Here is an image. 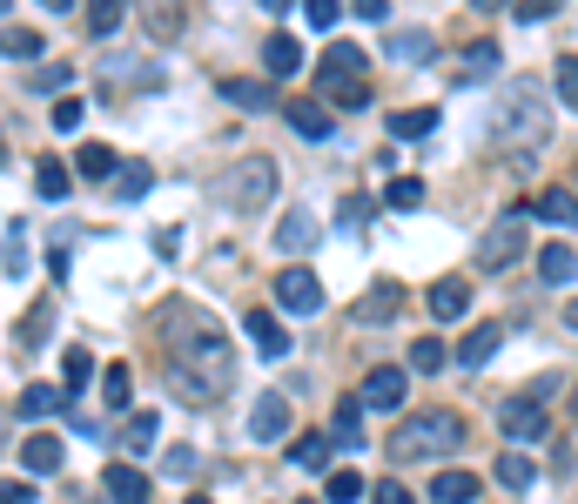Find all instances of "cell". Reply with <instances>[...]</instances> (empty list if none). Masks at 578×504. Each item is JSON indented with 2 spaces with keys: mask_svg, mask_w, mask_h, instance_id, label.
I'll list each match as a JSON object with an SVG mask.
<instances>
[{
  "mask_svg": "<svg viewBox=\"0 0 578 504\" xmlns=\"http://www.w3.org/2000/svg\"><path fill=\"white\" fill-rule=\"evenodd\" d=\"M565 323H571V330H578V296H571V303H565Z\"/></svg>",
  "mask_w": 578,
  "mask_h": 504,
  "instance_id": "obj_59",
  "label": "cell"
},
{
  "mask_svg": "<svg viewBox=\"0 0 578 504\" xmlns=\"http://www.w3.org/2000/svg\"><path fill=\"white\" fill-rule=\"evenodd\" d=\"M357 497H370L364 471H323V504H357Z\"/></svg>",
  "mask_w": 578,
  "mask_h": 504,
  "instance_id": "obj_30",
  "label": "cell"
},
{
  "mask_svg": "<svg viewBox=\"0 0 578 504\" xmlns=\"http://www.w3.org/2000/svg\"><path fill=\"white\" fill-rule=\"evenodd\" d=\"M196 471H202L196 451H169V478H196Z\"/></svg>",
  "mask_w": 578,
  "mask_h": 504,
  "instance_id": "obj_51",
  "label": "cell"
},
{
  "mask_svg": "<svg viewBox=\"0 0 578 504\" xmlns=\"http://www.w3.org/2000/svg\"><path fill=\"white\" fill-rule=\"evenodd\" d=\"M14 410L34 423V417H61L67 410V391H61V383H27V391L14 397Z\"/></svg>",
  "mask_w": 578,
  "mask_h": 504,
  "instance_id": "obj_17",
  "label": "cell"
},
{
  "mask_svg": "<svg viewBox=\"0 0 578 504\" xmlns=\"http://www.w3.org/2000/svg\"><path fill=\"white\" fill-rule=\"evenodd\" d=\"M330 451H336V444H330L323 431H303V438L290 444V464H296V471H330Z\"/></svg>",
  "mask_w": 578,
  "mask_h": 504,
  "instance_id": "obj_24",
  "label": "cell"
},
{
  "mask_svg": "<svg viewBox=\"0 0 578 504\" xmlns=\"http://www.w3.org/2000/svg\"><path fill=\"white\" fill-rule=\"evenodd\" d=\"M538 276H545L552 290H565V283L578 276V256H571L565 243H545V249H538Z\"/></svg>",
  "mask_w": 578,
  "mask_h": 504,
  "instance_id": "obj_26",
  "label": "cell"
},
{
  "mask_svg": "<svg viewBox=\"0 0 578 504\" xmlns=\"http://www.w3.org/2000/svg\"><path fill=\"white\" fill-rule=\"evenodd\" d=\"M478 471H438L431 478V504H478Z\"/></svg>",
  "mask_w": 578,
  "mask_h": 504,
  "instance_id": "obj_21",
  "label": "cell"
},
{
  "mask_svg": "<svg viewBox=\"0 0 578 504\" xmlns=\"http://www.w3.org/2000/svg\"><path fill=\"white\" fill-rule=\"evenodd\" d=\"M276 309H283V317H317V309H323V283L303 262H290L276 276Z\"/></svg>",
  "mask_w": 578,
  "mask_h": 504,
  "instance_id": "obj_6",
  "label": "cell"
},
{
  "mask_svg": "<svg viewBox=\"0 0 578 504\" xmlns=\"http://www.w3.org/2000/svg\"><path fill=\"white\" fill-rule=\"evenodd\" d=\"M67 188H74V169L54 162V155H41V162H34V196H41V202H67Z\"/></svg>",
  "mask_w": 578,
  "mask_h": 504,
  "instance_id": "obj_20",
  "label": "cell"
},
{
  "mask_svg": "<svg viewBox=\"0 0 578 504\" xmlns=\"http://www.w3.org/2000/svg\"><path fill=\"white\" fill-rule=\"evenodd\" d=\"M0 262H8V276H21V269H27V229H8V249H0Z\"/></svg>",
  "mask_w": 578,
  "mask_h": 504,
  "instance_id": "obj_48",
  "label": "cell"
},
{
  "mask_svg": "<svg viewBox=\"0 0 578 504\" xmlns=\"http://www.w3.org/2000/svg\"><path fill=\"white\" fill-rule=\"evenodd\" d=\"M471 8H478V14H505V8H512V0H471Z\"/></svg>",
  "mask_w": 578,
  "mask_h": 504,
  "instance_id": "obj_56",
  "label": "cell"
},
{
  "mask_svg": "<svg viewBox=\"0 0 578 504\" xmlns=\"http://www.w3.org/2000/svg\"><path fill=\"white\" fill-rule=\"evenodd\" d=\"M497 343H505V323H478V330H465V343H457V364H465V370H484V364L497 357Z\"/></svg>",
  "mask_w": 578,
  "mask_h": 504,
  "instance_id": "obj_15",
  "label": "cell"
},
{
  "mask_svg": "<svg viewBox=\"0 0 578 504\" xmlns=\"http://www.w3.org/2000/svg\"><path fill=\"white\" fill-rule=\"evenodd\" d=\"M558 0H518V21H552Z\"/></svg>",
  "mask_w": 578,
  "mask_h": 504,
  "instance_id": "obj_54",
  "label": "cell"
},
{
  "mask_svg": "<svg viewBox=\"0 0 578 504\" xmlns=\"http://www.w3.org/2000/svg\"><path fill=\"white\" fill-rule=\"evenodd\" d=\"M404 296H410V290H404V283H391V276H383V283H370V296H357V303H351V323H357V330L391 323L397 309H404Z\"/></svg>",
  "mask_w": 578,
  "mask_h": 504,
  "instance_id": "obj_8",
  "label": "cell"
},
{
  "mask_svg": "<svg viewBox=\"0 0 578 504\" xmlns=\"http://www.w3.org/2000/svg\"><path fill=\"white\" fill-rule=\"evenodd\" d=\"M114 169H122V162H114V148H101V142H88L82 155H74V175H82V182H108Z\"/></svg>",
  "mask_w": 578,
  "mask_h": 504,
  "instance_id": "obj_31",
  "label": "cell"
},
{
  "mask_svg": "<svg viewBox=\"0 0 578 504\" xmlns=\"http://www.w3.org/2000/svg\"><path fill=\"white\" fill-rule=\"evenodd\" d=\"M101 391H108V397H101L108 410H128V404H135V377L114 364V370H101Z\"/></svg>",
  "mask_w": 578,
  "mask_h": 504,
  "instance_id": "obj_39",
  "label": "cell"
},
{
  "mask_svg": "<svg viewBox=\"0 0 578 504\" xmlns=\"http://www.w3.org/2000/svg\"><path fill=\"white\" fill-rule=\"evenodd\" d=\"M222 196L236 202V209H262L269 196H276V162H269V155H249V162H243L236 175H229Z\"/></svg>",
  "mask_w": 578,
  "mask_h": 504,
  "instance_id": "obj_5",
  "label": "cell"
},
{
  "mask_svg": "<svg viewBox=\"0 0 578 504\" xmlns=\"http://www.w3.org/2000/svg\"><path fill=\"white\" fill-rule=\"evenodd\" d=\"M41 8H48V14H67V8H74V0H41Z\"/></svg>",
  "mask_w": 578,
  "mask_h": 504,
  "instance_id": "obj_58",
  "label": "cell"
},
{
  "mask_svg": "<svg viewBox=\"0 0 578 504\" xmlns=\"http://www.w3.org/2000/svg\"><path fill=\"white\" fill-rule=\"evenodd\" d=\"M497 484H505V491H531L538 484V464L525 451H505V457H497Z\"/></svg>",
  "mask_w": 578,
  "mask_h": 504,
  "instance_id": "obj_32",
  "label": "cell"
},
{
  "mask_svg": "<svg viewBox=\"0 0 578 504\" xmlns=\"http://www.w3.org/2000/svg\"><path fill=\"white\" fill-rule=\"evenodd\" d=\"M182 504H209V497H196V491H188V497H182Z\"/></svg>",
  "mask_w": 578,
  "mask_h": 504,
  "instance_id": "obj_60",
  "label": "cell"
},
{
  "mask_svg": "<svg viewBox=\"0 0 578 504\" xmlns=\"http://www.w3.org/2000/svg\"><path fill=\"white\" fill-rule=\"evenodd\" d=\"M444 364H451V357H444L438 336H417V343H410V370H417V377H438Z\"/></svg>",
  "mask_w": 578,
  "mask_h": 504,
  "instance_id": "obj_40",
  "label": "cell"
},
{
  "mask_svg": "<svg viewBox=\"0 0 578 504\" xmlns=\"http://www.w3.org/2000/svg\"><path fill=\"white\" fill-rule=\"evenodd\" d=\"M162 438V423H156V410H135L128 423H122V444L128 451H148V444H156Z\"/></svg>",
  "mask_w": 578,
  "mask_h": 504,
  "instance_id": "obj_41",
  "label": "cell"
},
{
  "mask_svg": "<svg viewBox=\"0 0 578 504\" xmlns=\"http://www.w3.org/2000/svg\"><path fill=\"white\" fill-rule=\"evenodd\" d=\"M249 343H256V357H283L290 351V336H283V323L269 317V309H249Z\"/></svg>",
  "mask_w": 578,
  "mask_h": 504,
  "instance_id": "obj_22",
  "label": "cell"
},
{
  "mask_svg": "<svg viewBox=\"0 0 578 504\" xmlns=\"http://www.w3.org/2000/svg\"><path fill=\"white\" fill-rule=\"evenodd\" d=\"M370 209H377L370 196H343V202H336V222H343V229H364V222H370Z\"/></svg>",
  "mask_w": 578,
  "mask_h": 504,
  "instance_id": "obj_47",
  "label": "cell"
},
{
  "mask_svg": "<svg viewBox=\"0 0 578 504\" xmlns=\"http://www.w3.org/2000/svg\"><path fill=\"white\" fill-rule=\"evenodd\" d=\"M391 54H397V61H431V54H438V41H431L423 27H410V34L397 27V34H391Z\"/></svg>",
  "mask_w": 578,
  "mask_h": 504,
  "instance_id": "obj_38",
  "label": "cell"
},
{
  "mask_svg": "<svg viewBox=\"0 0 578 504\" xmlns=\"http://www.w3.org/2000/svg\"><path fill=\"white\" fill-rule=\"evenodd\" d=\"M370 497H377V504H417V497H410V491H404L397 478H383V484H370Z\"/></svg>",
  "mask_w": 578,
  "mask_h": 504,
  "instance_id": "obj_50",
  "label": "cell"
},
{
  "mask_svg": "<svg viewBox=\"0 0 578 504\" xmlns=\"http://www.w3.org/2000/svg\"><path fill=\"white\" fill-rule=\"evenodd\" d=\"M54 128H82V101H74V95L54 101Z\"/></svg>",
  "mask_w": 578,
  "mask_h": 504,
  "instance_id": "obj_52",
  "label": "cell"
},
{
  "mask_svg": "<svg viewBox=\"0 0 578 504\" xmlns=\"http://www.w3.org/2000/svg\"><path fill=\"white\" fill-rule=\"evenodd\" d=\"M303 14H310V21H303V27H317V34H330V27H336V14H343V0H303Z\"/></svg>",
  "mask_w": 578,
  "mask_h": 504,
  "instance_id": "obj_46",
  "label": "cell"
},
{
  "mask_svg": "<svg viewBox=\"0 0 578 504\" xmlns=\"http://www.w3.org/2000/svg\"><path fill=\"white\" fill-rule=\"evenodd\" d=\"M497 423H505V438H518V444H538L552 431V417H545L538 397H505V404H497Z\"/></svg>",
  "mask_w": 578,
  "mask_h": 504,
  "instance_id": "obj_7",
  "label": "cell"
},
{
  "mask_svg": "<svg viewBox=\"0 0 578 504\" xmlns=\"http://www.w3.org/2000/svg\"><path fill=\"white\" fill-rule=\"evenodd\" d=\"M0 14H8V0H0Z\"/></svg>",
  "mask_w": 578,
  "mask_h": 504,
  "instance_id": "obj_62",
  "label": "cell"
},
{
  "mask_svg": "<svg viewBox=\"0 0 578 504\" xmlns=\"http://www.w3.org/2000/svg\"><path fill=\"white\" fill-rule=\"evenodd\" d=\"M222 95L236 108H269L276 95H269V82H243V74H222Z\"/></svg>",
  "mask_w": 578,
  "mask_h": 504,
  "instance_id": "obj_36",
  "label": "cell"
},
{
  "mask_svg": "<svg viewBox=\"0 0 578 504\" xmlns=\"http://www.w3.org/2000/svg\"><path fill=\"white\" fill-rule=\"evenodd\" d=\"M370 410H397L404 397H410V370H397V364H377L370 377H364V391H357Z\"/></svg>",
  "mask_w": 578,
  "mask_h": 504,
  "instance_id": "obj_10",
  "label": "cell"
},
{
  "mask_svg": "<svg viewBox=\"0 0 578 504\" xmlns=\"http://www.w3.org/2000/svg\"><path fill=\"white\" fill-rule=\"evenodd\" d=\"M471 296H478V290H471L465 276H444V283H431V317H438V323H457V317L471 309Z\"/></svg>",
  "mask_w": 578,
  "mask_h": 504,
  "instance_id": "obj_16",
  "label": "cell"
},
{
  "mask_svg": "<svg viewBox=\"0 0 578 504\" xmlns=\"http://www.w3.org/2000/svg\"><path fill=\"white\" fill-rule=\"evenodd\" d=\"M262 67L269 74H296L303 67V41H296V34H269V41H262Z\"/></svg>",
  "mask_w": 578,
  "mask_h": 504,
  "instance_id": "obj_25",
  "label": "cell"
},
{
  "mask_svg": "<svg viewBox=\"0 0 578 504\" xmlns=\"http://www.w3.org/2000/svg\"><path fill=\"white\" fill-rule=\"evenodd\" d=\"M303 504H323V497H303Z\"/></svg>",
  "mask_w": 578,
  "mask_h": 504,
  "instance_id": "obj_61",
  "label": "cell"
},
{
  "mask_svg": "<svg viewBox=\"0 0 578 504\" xmlns=\"http://www.w3.org/2000/svg\"><path fill=\"white\" fill-rule=\"evenodd\" d=\"M283 114H290V128H296L303 142H330V108H323V101H303V95H296Z\"/></svg>",
  "mask_w": 578,
  "mask_h": 504,
  "instance_id": "obj_19",
  "label": "cell"
},
{
  "mask_svg": "<svg viewBox=\"0 0 578 504\" xmlns=\"http://www.w3.org/2000/svg\"><path fill=\"white\" fill-rule=\"evenodd\" d=\"M497 142H512V135H525V142H538L545 135V108H538V95L531 88H512L505 101H497Z\"/></svg>",
  "mask_w": 578,
  "mask_h": 504,
  "instance_id": "obj_4",
  "label": "cell"
},
{
  "mask_svg": "<svg viewBox=\"0 0 578 504\" xmlns=\"http://www.w3.org/2000/svg\"><path fill=\"white\" fill-rule=\"evenodd\" d=\"M525 222H531V202H518V209H505V216H497L491 229H484V236H478V269H484V276H497V269H512L518 256H525Z\"/></svg>",
  "mask_w": 578,
  "mask_h": 504,
  "instance_id": "obj_3",
  "label": "cell"
},
{
  "mask_svg": "<svg viewBox=\"0 0 578 504\" xmlns=\"http://www.w3.org/2000/svg\"><path fill=\"white\" fill-rule=\"evenodd\" d=\"M383 8H391V0H357V14H364V21H383Z\"/></svg>",
  "mask_w": 578,
  "mask_h": 504,
  "instance_id": "obj_55",
  "label": "cell"
},
{
  "mask_svg": "<svg viewBox=\"0 0 578 504\" xmlns=\"http://www.w3.org/2000/svg\"><path fill=\"white\" fill-rule=\"evenodd\" d=\"M552 88H558V101L578 114V54H558V67H552Z\"/></svg>",
  "mask_w": 578,
  "mask_h": 504,
  "instance_id": "obj_43",
  "label": "cell"
},
{
  "mask_svg": "<svg viewBox=\"0 0 578 504\" xmlns=\"http://www.w3.org/2000/svg\"><path fill=\"white\" fill-rule=\"evenodd\" d=\"M497 67H505V54H497V41H471V48H465V74H457V82H491Z\"/></svg>",
  "mask_w": 578,
  "mask_h": 504,
  "instance_id": "obj_27",
  "label": "cell"
},
{
  "mask_svg": "<svg viewBox=\"0 0 578 504\" xmlns=\"http://www.w3.org/2000/svg\"><path fill=\"white\" fill-rule=\"evenodd\" d=\"M67 74H74V67L48 61V67H34V74H27V88H34V95H61V88H67Z\"/></svg>",
  "mask_w": 578,
  "mask_h": 504,
  "instance_id": "obj_45",
  "label": "cell"
},
{
  "mask_svg": "<svg viewBox=\"0 0 578 504\" xmlns=\"http://www.w3.org/2000/svg\"><path fill=\"white\" fill-rule=\"evenodd\" d=\"M317 243H323V229H317L310 209H290V216L276 222V249H283V256H310Z\"/></svg>",
  "mask_w": 578,
  "mask_h": 504,
  "instance_id": "obj_14",
  "label": "cell"
},
{
  "mask_svg": "<svg viewBox=\"0 0 578 504\" xmlns=\"http://www.w3.org/2000/svg\"><path fill=\"white\" fill-rule=\"evenodd\" d=\"M364 67H370V54H364L357 41H330L323 61H317V88H323V82H364Z\"/></svg>",
  "mask_w": 578,
  "mask_h": 504,
  "instance_id": "obj_12",
  "label": "cell"
},
{
  "mask_svg": "<svg viewBox=\"0 0 578 504\" xmlns=\"http://www.w3.org/2000/svg\"><path fill=\"white\" fill-rule=\"evenodd\" d=\"M48 323H54V303H41V309H27V317H21V336H27V351H34V336H48Z\"/></svg>",
  "mask_w": 578,
  "mask_h": 504,
  "instance_id": "obj_49",
  "label": "cell"
},
{
  "mask_svg": "<svg viewBox=\"0 0 578 504\" xmlns=\"http://www.w3.org/2000/svg\"><path fill=\"white\" fill-rule=\"evenodd\" d=\"M262 14H290V0H262Z\"/></svg>",
  "mask_w": 578,
  "mask_h": 504,
  "instance_id": "obj_57",
  "label": "cell"
},
{
  "mask_svg": "<svg viewBox=\"0 0 578 504\" xmlns=\"http://www.w3.org/2000/svg\"><path fill=\"white\" fill-rule=\"evenodd\" d=\"M431 128H438V108H397V114H391V135H397V142H423Z\"/></svg>",
  "mask_w": 578,
  "mask_h": 504,
  "instance_id": "obj_29",
  "label": "cell"
},
{
  "mask_svg": "<svg viewBox=\"0 0 578 504\" xmlns=\"http://www.w3.org/2000/svg\"><path fill=\"white\" fill-rule=\"evenodd\" d=\"M14 457H21V471H27V478H54L61 464H67V444H61L54 431H27Z\"/></svg>",
  "mask_w": 578,
  "mask_h": 504,
  "instance_id": "obj_9",
  "label": "cell"
},
{
  "mask_svg": "<svg viewBox=\"0 0 578 504\" xmlns=\"http://www.w3.org/2000/svg\"><path fill=\"white\" fill-rule=\"evenodd\" d=\"M122 21H128V0H88V21H82V27L95 34V41H108Z\"/></svg>",
  "mask_w": 578,
  "mask_h": 504,
  "instance_id": "obj_28",
  "label": "cell"
},
{
  "mask_svg": "<svg viewBox=\"0 0 578 504\" xmlns=\"http://www.w3.org/2000/svg\"><path fill=\"white\" fill-rule=\"evenodd\" d=\"M383 209H423V182H417V175H391V188H383Z\"/></svg>",
  "mask_w": 578,
  "mask_h": 504,
  "instance_id": "obj_42",
  "label": "cell"
},
{
  "mask_svg": "<svg viewBox=\"0 0 578 504\" xmlns=\"http://www.w3.org/2000/svg\"><path fill=\"white\" fill-rule=\"evenodd\" d=\"M114 175H122V182H114V196H122V202H142L148 188H156V169H148V162H122Z\"/></svg>",
  "mask_w": 578,
  "mask_h": 504,
  "instance_id": "obj_35",
  "label": "cell"
},
{
  "mask_svg": "<svg viewBox=\"0 0 578 504\" xmlns=\"http://www.w3.org/2000/svg\"><path fill=\"white\" fill-rule=\"evenodd\" d=\"M0 504H34V484H21V478H0Z\"/></svg>",
  "mask_w": 578,
  "mask_h": 504,
  "instance_id": "obj_53",
  "label": "cell"
},
{
  "mask_svg": "<svg viewBox=\"0 0 578 504\" xmlns=\"http://www.w3.org/2000/svg\"><path fill=\"white\" fill-rule=\"evenodd\" d=\"M323 95H330L336 108H351V114L370 108V82H323Z\"/></svg>",
  "mask_w": 578,
  "mask_h": 504,
  "instance_id": "obj_44",
  "label": "cell"
},
{
  "mask_svg": "<svg viewBox=\"0 0 578 504\" xmlns=\"http://www.w3.org/2000/svg\"><path fill=\"white\" fill-rule=\"evenodd\" d=\"M162 336H169V383H175V397L182 404H216L229 391V377H236V357H229V343L209 317H196L188 303H169V317H162Z\"/></svg>",
  "mask_w": 578,
  "mask_h": 504,
  "instance_id": "obj_1",
  "label": "cell"
},
{
  "mask_svg": "<svg viewBox=\"0 0 578 504\" xmlns=\"http://www.w3.org/2000/svg\"><path fill=\"white\" fill-rule=\"evenodd\" d=\"M142 27L156 34V41H175L182 34V0H142Z\"/></svg>",
  "mask_w": 578,
  "mask_h": 504,
  "instance_id": "obj_23",
  "label": "cell"
},
{
  "mask_svg": "<svg viewBox=\"0 0 578 504\" xmlns=\"http://www.w3.org/2000/svg\"><path fill=\"white\" fill-rule=\"evenodd\" d=\"M290 423H296L290 397L269 391V397H256V410H249V438H256V444H276V438H290Z\"/></svg>",
  "mask_w": 578,
  "mask_h": 504,
  "instance_id": "obj_11",
  "label": "cell"
},
{
  "mask_svg": "<svg viewBox=\"0 0 578 504\" xmlns=\"http://www.w3.org/2000/svg\"><path fill=\"white\" fill-rule=\"evenodd\" d=\"M531 216H545V222H578V188H545V196L531 202Z\"/></svg>",
  "mask_w": 578,
  "mask_h": 504,
  "instance_id": "obj_34",
  "label": "cell"
},
{
  "mask_svg": "<svg viewBox=\"0 0 578 504\" xmlns=\"http://www.w3.org/2000/svg\"><path fill=\"white\" fill-rule=\"evenodd\" d=\"M101 491H108V504H148V491H156V484H148L142 464H108Z\"/></svg>",
  "mask_w": 578,
  "mask_h": 504,
  "instance_id": "obj_13",
  "label": "cell"
},
{
  "mask_svg": "<svg viewBox=\"0 0 578 504\" xmlns=\"http://www.w3.org/2000/svg\"><path fill=\"white\" fill-rule=\"evenodd\" d=\"M330 444L336 451H364V404L357 397H343L336 417H330Z\"/></svg>",
  "mask_w": 578,
  "mask_h": 504,
  "instance_id": "obj_18",
  "label": "cell"
},
{
  "mask_svg": "<svg viewBox=\"0 0 578 504\" xmlns=\"http://www.w3.org/2000/svg\"><path fill=\"white\" fill-rule=\"evenodd\" d=\"M0 54L8 61H41V27H0Z\"/></svg>",
  "mask_w": 578,
  "mask_h": 504,
  "instance_id": "obj_33",
  "label": "cell"
},
{
  "mask_svg": "<svg viewBox=\"0 0 578 504\" xmlns=\"http://www.w3.org/2000/svg\"><path fill=\"white\" fill-rule=\"evenodd\" d=\"M397 457H451V451H465V417L457 410H417L397 423V438H391Z\"/></svg>",
  "mask_w": 578,
  "mask_h": 504,
  "instance_id": "obj_2",
  "label": "cell"
},
{
  "mask_svg": "<svg viewBox=\"0 0 578 504\" xmlns=\"http://www.w3.org/2000/svg\"><path fill=\"white\" fill-rule=\"evenodd\" d=\"M88 377H95V357H88V351H67V357H61V391H67V397H82Z\"/></svg>",
  "mask_w": 578,
  "mask_h": 504,
  "instance_id": "obj_37",
  "label": "cell"
}]
</instances>
